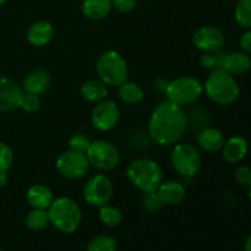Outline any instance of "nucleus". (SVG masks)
I'll list each match as a JSON object with an SVG mask.
<instances>
[{
	"label": "nucleus",
	"instance_id": "obj_42",
	"mask_svg": "<svg viewBox=\"0 0 251 251\" xmlns=\"http://www.w3.org/2000/svg\"><path fill=\"white\" fill-rule=\"evenodd\" d=\"M0 251H4V250H2V249H0Z\"/></svg>",
	"mask_w": 251,
	"mask_h": 251
},
{
	"label": "nucleus",
	"instance_id": "obj_32",
	"mask_svg": "<svg viewBox=\"0 0 251 251\" xmlns=\"http://www.w3.org/2000/svg\"><path fill=\"white\" fill-rule=\"evenodd\" d=\"M14 164V152L11 147L0 141V171L7 172Z\"/></svg>",
	"mask_w": 251,
	"mask_h": 251
},
{
	"label": "nucleus",
	"instance_id": "obj_5",
	"mask_svg": "<svg viewBox=\"0 0 251 251\" xmlns=\"http://www.w3.org/2000/svg\"><path fill=\"white\" fill-rule=\"evenodd\" d=\"M96 73L98 78L105 85L118 87L127 81L129 69L122 54L115 50H105L98 58Z\"/></svg>",
	"mask_w": 251,
	"mask_h": 251
},
{
	"label": "nucleus",
	"instance_id": "obj_29",
	"mask_svg": "<svg viewBox=\"0 0 251 251\" xmlns=\"http://www.w3.org/2000/svg\"><path fill=\"white\" fill-rule=\"evenodd\" d=\"M19 108L26 113H36L41 108V98L37 95L24 92L20 100Z\"/></svg>",
	"mask_w": 251,
	"mask_h": 251
},
{
	"label": "nucleus",
	"instance_id": "obj_22",
	"mask_svg": "<svg viewBox=\"0 0 251 251\" xmlns=\"http://www.w3.org/2000/svg\"><path fill=\"white\" fill-rule=\"evenodd\" d=\"M81 96L85 100L91 103H98L100 100H105L108 96V86L104 82L98 78H92L86 82L82 83L81 86Z\"/></svg>",
	"mask_w": 251,
	"mask_h": 251
},
{
	"label": "nucleus",
	"instance_id": "obj_10",
	"mask_svg": "<svg viewBox=\"0 0 251 251\" xmlns=\"http://www.w3.org/2000/svg\"><path fill=\"white\" fill-rule=\"evenodd\" d=\"M56 171L61 176L66 179H81L87 174L90 169V162H88L86 153L76 152L69 149L59 154L55 162Z\"/></svg>",
	"mask_w": 251,
	"mask_h": 251
},
{
	"label": "nucleus",
	"instance_id": "obj_18",
	"mask_svg": "<svg viewBox=\"0 0 251 251\" xmlns=\"http://www.w3.org/2000/svg\"><path fill=\"white\" fill-rule=\"evenodd\" d=\"M222 69L233 76L244 75L251 69V58L245 51L227 53L223 60Z\"/></svg>",
	"mask_w": 251,
	"mask_h": 251
},
{
	"label": "nucleus",
	"instance_id": "obj_11",
	"mask_svg": "<svg viewBox=\"0 0 251 251\" xmlns=\"http://www.w3.org/2000/svg\"><path fill=\"white\" fill-rule=\"evenodd\" d=\"M120 119L119 105L109 100H103L96 104L91 114V122L98 131H110Z\"/></svg>",
	"mask_w": 251,
	"mask_h": 251
},
{
	"label": "nucleus",
	"instance_id": "obj_3",
	"mask_svg": "<svg viewBox=\"0 0 251 251\" xmlns=\"http://www.w3.org/2000/svg\"><path fill=\"white\" fill-rule=\"evenodd\" d=\"M126 176L141 193H152L157 191L163 181V171L153 159L139 158L127 166Z\"/></svg>",
	"mask_w": 251,
	"mask_h": 251
},
{
	"label": "nucleus",
	"instance_id": "obj_38",
	"mask_svg": "<svg viewBox=\"0 0 251 251\" xmlns=\"http://www.w3.org/2000/svg\"><path fill=\"white\" fill-rule=\"evenodd\" d=\"M244 249H245V251H251V234L247 238V240H245Z\"/></svg>",
	"mask_w": 251,
	"mask_h": 251
},
{
	"label": "nucleus",
	"instance_id": "obj_34",
	"mask_svg": "<svg viewBox=\"0 0 251 251\" xmlns=\"http://www.w3.org/2000/svg\"><path fill=\"white\" fill-rule=\"evenodd\" d=\"M113 7L122 14H130L137 6V0H112Z\"/></svg>",
	"mask_w": 251,
	"mask_h": 251
},
{
	"label": "nucleus",
	"instance_id": "obj_14",
	"mask_svg": "<svg viewBox=\"0 0 251 251\" xmlns=\"http://www.w3.org/2000/svg\"><path fill=\"white\" fill-rule=\"evenodd\" d=\"M50 83L51 80L48 71L43 69H34L25 76L22 81V90L24 92L41 96L48 91Z\"/></svg>",
	"mask_w": 251,
	"mask_h": 251
},
{
	"label": "nucleus",
	"instance_id": "obj_41",
	"mask_svg": "<svg viewBox=\"0 0 251 251\" xmlns=\"http://www.w3.org/2000/svg\"><path fill=\"white\" fill-rule=\"evenodd\" d=\"M233 1H238V0H233Z\"/></svg>",
	"mask_w": 251,
	"mask_h": 251
},
{
	"label": "nucleus",
	"instance_id": "obj_31",
	"mask_svg": "<svg viewBox=\"0 0 251 251\" xmlns=\"http://www.w3.org/2000/svg\"><path fill=\"white\" fill-rule=\"evenodd\" d=\"M91 145V140L83 134H74L69 139V147L70 150H74L76 152L86 153Z\"/></svg>",
	"mask_w": 251,
	"mask_h": 251
},
{
	"label": "nucleus",
	"instance_id": "obj_9",
	"mask_svg": "<svg viewBox=\"0 0 251 251\" xmlns=\"http://www.w3.org/2000/svg\"><path fill=\"white\" fill-rule=\"evenodd\" d=\"M113 183L105 174H95L83 186V200L92 207H102L112 200Z\"/></svg>",
	"mask_w": 251,
	"mask_h": 251
},
{
	"label": "nucleus",
	"instance_id": "obj_8",
	"mask_svg": "<svg viewBox=\"0 0 251 251\" xmlns=\"http://www.w3.org/2000/svg\"><path fill=\"white\" fill-rule=\"evenodd\" d=\"M86 157L90 162V166L102 172L112 171L120 162V153L118 149L105 140L91 141Z\"/></svg>",
	"mask_w": 251,
	"mask_h": 251
},
{
	"label": "nucleus",
	"instance_id": "obj_17",
	"mask_svg": "<svg viewBox=\"0 0 251 251\" xmlns=\"http://www.w3.org/2000/svg\"><path fill=\"white\" fill-rule=\"evenodd\" d=\"M248 152H249L248 140L239 135L228 139L222 147L223 158L228 163H239L247 157Z\"/></svg>",
	"mask_w": 251,
	"mask_h": 251
},
{
	"label": "nucleus",
	"instance_id": "obj_30",
	"mask_svg": "<svg viewBox=\"0 0 251 251\" xmlns=\"http://www.w3.org/2000/svg\"><path fill=\"white\" fill-rule=\"evenodd\" d=\"M142 206L149 212H157L162 208L163 202H162L161 198L158 196L157 191H152V193H145L142 196Z\"/></svg>",
	"mask_w": 251,
	"mask_h": 251
},
{
	"label": "nucleus",
	"instance_id": "obj_23",
	"mask_svg": "<svg viewBox=\"0 0 251 251\" xmlns=\"http://www.w3.org/2000/svg\"><path fill=\"white\" fill-rule=\"evenodd\" d=\"M118 95L123 103L130 105H135L144 100V90L141 86L136 82L125 81L120 86H118Z\"/></svg>",
	"mask_w": 251,
	"mask_h": 251
},
{
	"label": "nucleus",
	"instance_id": "obj_37",
	"mask_svg": "<svg viewBox=\"0 0 251 251\" xmlns=\"http://www.w3.org/2000/svg\"><path fill=\"white\" fill-rule=\"evenodd\" d=\"M9 183V176H7V172L0 171V189L5 188Z\"/></svg>",
	"mask_w": 251,
	"mask_h": 251
},
{
	"label": "nucleus",
	"instance_id": "obj_2",
	"mask_svg": "<svg viewBox=\"0 0 251 251\" xmlns=\"http://www.w3.org/2000/svg\"><path fill=\"white\" fill-rule=\"evenodd\" d=\"M203 91L213 103L220 105L233 104L240 97L239 83L225 69L211 70L203 85Z\"/></svg>",
	"mask_w": 251,
	"mask_h": 251
},
{
	"label": "nucleus",
	"instance_id": "obj_28",
	"mask_svg": "<svg viewBox=\"0 0 251 251\" xmlns=\"http://www.w3.org/2000/svg\"><path fill=\"white\" fill-rule=\"evenodd\" d=\"M226 54L227 53L221 50L212 51V53H203V55L200 58V65L203 69H208V70L222 69Z\"/></svg>",
	"mask_w": 251,
	"mask_h": 251
},
{
	"label": "nucleus",
	"instance_id": "obj_33",
	"mask_svg": "<svg viewBox=\"0 0 251 251\" xmlns=\"http://www.w3.org/2000/svg\"><path fill=\"white\" fill-rule=\"evenodd\" d=\"M234 178L240 186H243V188H249L251 185V167H238L234 172Z\"/></svg>",
	"mask_w": 251,
	"mask_h": 251
},
{
	"label": "nucleus",
	"instance_id": "obj_24",
	"mask_svg": "<svg viewBox=\"0 0 251 251\" xmlns=\"http://www.w3.org/2000/svg\"><path fill=\"white\" fill-rule=\"evenodd\" d=\"M25 222H26L27 228L33 230V232H41V230L46 229L50 225L48 210L33 208V210L27 213Z\"/></svg>",
	"mask_w": 251,
	"mask_h": 251
},
{
	"label": "nucleus",
	"instance_id": "obj_35",
	"mask_svg": "<svg viewBox=\"0 0 251 251\" xmlns=\"http://www.w3.org/2000/svg\"><path fill=\"white\" fill-rule=\"evenodd\" d=\"M239 46L243 51H245V53L248 54H251V28L247 29V31L240 36Z\"/></svg>",
	"mask_w": 251,
	"mask_h": 251
},
{
	"label": "nucleus",
	"instance_id": "obj_26",
	"mask_svg": "<svg viewBox=\"0 0 251 251\" xmlns=\"http://www.w3.org/2000/svg\"><path fill=\"white\" fill-rule=\"evenodd\" d=\"M235 2L234 17L237 24L243 28H251V0H238Z\"/></svg>",
	"mask_w": 251,
	"mask_h": 251
},
{
	"label": "nucleus",
	"instance_id": "obj_4",
	"mask_svg": "<svg viewBox=\"0 0 251 251\" xmlns=\"http://www.w3.org/2000/svg\"><path fill=\"white\" fill-rule=\"evenodd\" d=\"M50 225L59 232L71 234L76 232L82 221V212L74 199L61 196L54 199L53 203L48 208Z\"/></svg>",
	"mask_w": 251,
	"mask_h": 251
},
{
	"label": "nucleus",
	"instance_id": "obj_15",
	"mask_svg": "<svg viewBox=\"0 0 251 251\" xmlns=\"http://www.w3.org/2000/svg\"><path fill=\"white\" fill-rule=\"evenodd\" d=\"M54 36L53 25L46 20L36 21L27 29V41L31 46L41 48L50 43Z\"/></svg>",
	"mask_w": 251,
	"mask_h": 251
},
{
	"label": "nucleus",
	"instance_id": "obj_12",
	"mask_svg": "<svg viewBox=\"0 0 251 251\" xmlns=\"http://www.w3.org/2000/svg\"><path fill=\"white\" fill-rule=\"evenodd\" d=\"M226 37L218 27L202 26L193 34V43L199 50L203 53H212L221 50L225 46Z\"/></svg>",
	"mask_w": 251,
	"mask_h": 251
},
{
	"label": "nucleus",
	"instance_id": "obj_6",
	"mask_svg": "<svg viewBox=\"0 0 251 251\" xmlns=\"http://www.w3.org/2000/svg\"><path fill=\"white\" fill-rule=\"evenodd\" d=\"M164 93L167 96V100L179 107H185L194 104L196 100H200L203 93V86L193 76H179L169 81Z\"/></svg>",
	"mask_w": 251,
	"mask_h": 251
},
{
	"label": "nucleus",
	"instance_id": "obj_20",
	"mask_svg": "<svg viewBox=\"0 0 251 251\" xmlns=\"http://www.w3.org/2000/svg\"><path fill=\"white\" fill-rule=\"evenodd\" d=\"M113 9L112 0H82L81 11L83 16L92 21L103 20Z\"/></svg>",
	"mask_w": 251,
	"mask_h": 251
},
{
	"label": "nucleus",
	"instance_id": "obj_13",
	"mask_svg": "<svg viewBox=\"0 0 251 251\" xmlns=\"http://www.w3.org/2000/svg\"><path fill=\"white\" fill-rule=\"evenodd\" d=\"M22 93L24 90L16 81L7 76H0V113L19 108Z\"/></svg>",
	"mask_w": 251,
	"mask_h": 251
},
{
	"label": "nucleus",
	"instance_id": "obj_36",
	"mask_svg": "<svg viewBox=\"0 0 251 251\" xmlns=\"http://www.w3.org/2000/svg\"><path fill=\"white\" fill-rule=\"evenodd\" d=\"M168 83H169L168 80H166V78L163 77H158L153 82V88L156 91H158V92H166Z\"/></svg>",
	"mask_w": 251,
	"mask_h": 251
},
{
	"label": "nucleus",
	"instance_id": "obj_7",
	"mask_svg": "<svg viewBox=\"0 0 251 251\" xmlns=\"http://www.w3.org/2000/svg\"><path fill=\"white\" fill-rule=\"evenodd\" d=\"M171 163L179 176L191 179L202 168V157L195 146L178 142L172 150Z\"/></svg>",
	"mask_w": 251,
	"mask_h": 251
},
{
	"label": "nucleus",
	"instance_id": "obj_1",
	"mask_svg": "<svg viewBox=\"0 0 251 251\" xmlns=\"http://www.w3.org/2000/svg\"><path fill=\"white\" fill-rule=\"evenodd\" d=\"M189 119L183 107L163 100L154 107L149 119V134L159 146H174L188 130Z\"/></svg>",
	"mask_w": 251,
	"mask_h": 251
},
{
	"label": "nucleus",
	"instance_id": "obj_16",
	"mask_svg": "<svg viewBox=\"0 0 251 251\" xmlns=\"http://www.w3.org/2000/svg\"><path fill=\"white\" fill-rule=\"evenodd\" d=\"M157 194L161 198L163 205L176 206L183 202L186 195V189L183 183L176 180L162 181L159 188L157 189Z\"/></svg>",
	"mask_w": 251,
	"mask_h": 251
},
{
	"label": "nucleus",
	"instance_id": "obj_21",
	"mask_svg": "<svg viewBox=\"0 0 251 251\" xmlns=\"http://www.w3.org/2000/svg\"><path fill=\"white\" fill-rule=\"evenodd\" d=\"M198 142L203 151L213 153V152H218L220 150H222L226 139L221 130L216 129V127H206L199 134Z\"/></svg>",
	"mask_w": 251,
	"mask_h": 251
},
{
	"label": "nucleus",
	"instance_id": "obj_40",
	"mask_svg": "<svg viewBox=\"0 0 251 251\" xmlns=\"http://www.w3.org/2000/svg\"><path fill=\"white\" fill-rule=\"evenodd\" d=\"M248 189H249V199H250V201H251V185Z\"/></svg>",
	"mask_w": 251,
	"mask_h": 251
},
{
	"label": "nucleus",
	"instance_id": "obj_39",
	"mask_svg": "<svg viewBox=\"0 0 251 251\" xmlns=\"http://www.w3.org/2000/svg\"><path fill=\"white\" fill-rule=\"evenodd\" d=\"M5 2H6V0H0V6H2V5H4Z\"/></svg>",
	"mask_w": 251,
	"mask_h": 251
},
{
	"label": "nucleus",
	"instance_id": "obj_19",
	"mask_svg": "<svg viewBox=\"0 0 251 251\" xmlns=\"http://www.w3.org/2000/svg\"><path fill=\"white\" fill-rule=\"evenodd\" d=\"M26 199L32 208L48 210L54 201V194L48 186L43 184H34L27 190Z\"/></svg>",
	"mask_w": 251,
	"mask_h": 251
},
{
	"label": "nucleus",
	"instance_id": "obj_27",
	"mask_svg": "<svg viewBox=\"0 0 251 251\" xmlns=\"http://www.w3.org/2000/svg\"><path fill=\"white\" fill-rule=\"evenodd\" d=\"M117 240L107 234L96 235L87 244V251H117Z\"/></svg>",
	"mask_w": 251,
	"mask_h": 251
},
{
	"label": "nucleus",
	"instance_id": "obj_25",
	"mask_svg": "<svg viewBox=\"0 0 251 251\" xmlns=\"http://www.w3.org/2000/svg\"><path fill=\"white\" fill-rule=\"evenodd\" d=\"M100 220L105 227L115 228L123 222V213L115 206L104 205L100 207Z\"/></svg>",
	"mask_w": 251,
	"mask_h": 251
}]
</instances>
